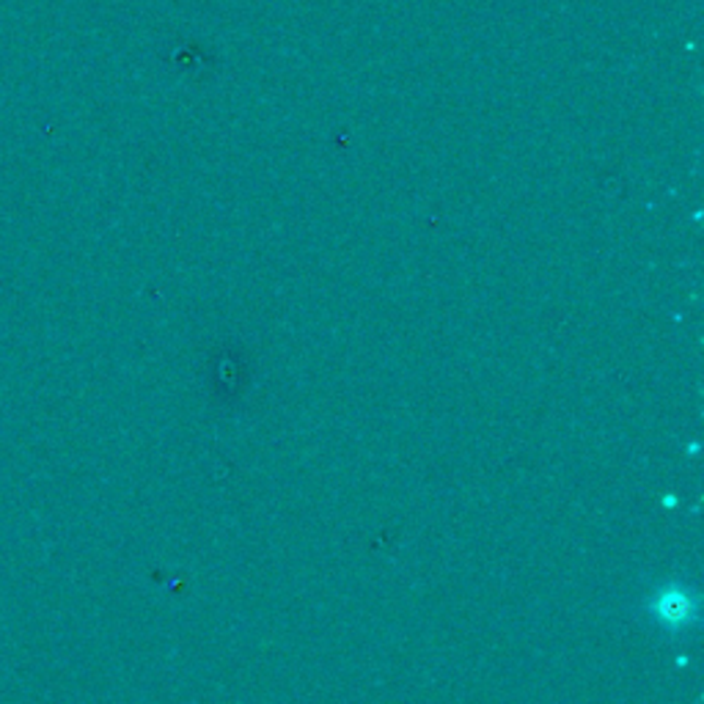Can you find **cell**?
<instances>
[{
  "label": "cell",
  "instance_id": "cell-1",
  "mask_svg": "<svg viewBox=\"0 0 704 704\" xmlns=\"http://www.w3.org/2000/svg\"><path fill=\"white\" fill-rule=\"evenodd\" d=\"M649 611L666 628L682 630L685 624L696 622L699 602L696 597L682 592L680 586H671V589H664L660 595H655V600L649 602Z\"/></svg>",
  "mask_w": 704,
  "mask_h": 704
}]
</instances>
